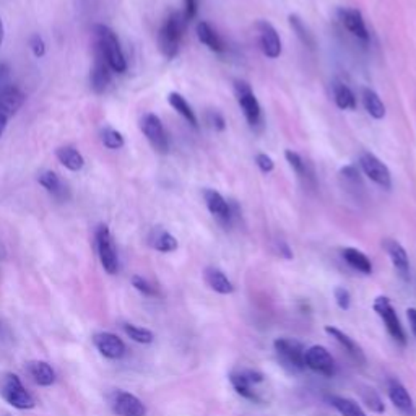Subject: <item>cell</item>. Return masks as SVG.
I'll use <instances>...</instances> for the list:
<instances>
[{
  "label": "cell",
  "mask_w": 416,
  "mask_h": 416,
  "mask_svg": "<svg viewBox=\"0 0 416 416\" xmlns=\"http://www.w3.org/2000/svg\"><path fill=\"white\" fill-rule=\"evenodd\" d=\"M101 142L106 148L109 150H119L124 147V137L119 131H116V128L112 127H104L103 131H101Z\"/></svg>",
  "instance_id": "obj_38"
},
{
  "label": "cell",
  "mask_w": 416,
  "mask_h": 416,
  "mask_svg": "<svg viewBox=\"0 0 416 416\" xmlns=\"http://www.w3.org/2000/svg\"><path fill=\"white\" fill-rule=\"evenodd\" d=\"M359 166H361L363 173L373 181L378 184L379 187L389 190L392 187V176L389 168H387L384 163H382L378 156L369 153V151H364L359 156Z\"/></svg>",
  "instance_id": "obj_11"
},
{
  "label": "cell",
  "mask_w": 416,
  "mask_h": 416,
  "mask_svg": "<svg viewBox=\"0 0 416 416\" xmlns=\"http://www.w3.org/2000/svg\"><path fill=\"white\" fill-rule=\"evenodd\" d=\"M256 163H257V166L261 168L262 173H272L273 168H275L273 160L270 158V156L266 155V153H258L256 156Z\"/></svg>",
  "instance_id": "obj_42"
},
{
  "label": "cell",
  "mask_w": 416,
  "mask_h": 416,
  "mask_svg": "<svg viewBox=\"0 0 416 416\" xmlns=\"http://www.w3.org/2000/svg\"><path fill=\"white\" fill-rule=\"evenodd\" d=\"M205 283L210 286V290L220 295H231L234 291V285L231 283L226 275H224L220 268L207 267L204 272Z\"/></svg>",
  "instance_id": "obj_21"
},
{
  "label": "cell",
  "mask_w": 416,
  "mask_h": 416,
  "mask_svg": "<svg viewBox=\"0 0 416 416\" xmlns=\"http://www.w3.org/2000/svg\"><path fill=\"white\" fill-rule=\"evenodd\" d=\"M387 393H389L390 402L393 403L398 412H402L407 416H413L415 415V403L413 398L410 395L408 390L405 389V385L400 381L397 379H390L389 384H387Z\"/></svg>",
  "instance_id": "obj_17"
},
{
  "label": "cell",
  "mask_w": 416,
  "mask_h": 416,
  "mask_svg": "<svg viewBox=\"0 0 416 416\" xmlns=\"http://www.w3.org/2000/svg\"><path fill=\"white\" fill-rule=\"evenodd\" d=\"M132 285L135 290H138L140 293L145 295V296H155L156 295V290L151 286L147 280L138 277V275H135V277H132Z\"/></svg>",
  "instance_id": "obj_40"
},
{
  "label": "cell",
  "mask_w": 416,
  "mask_h": 416,
  "mask_svg": "<svg viewBox=\"0 0 416 416\" xmlns=\"http://www.w3.org/2000/svg\"><path fill=\"white\" fill-rule=\"evenodd\" d=\"M25 103V94L18 87L9 85L0 89V114L12 117Z\"/></svg>",
  "instance_id": "obj_19"
},
{
  "label": "cell",
  "mask_w": 416,
  "mask_h": 416,
  "mask_svg": "<svg viewBox=\"0 0 416 416\" xmlns=\"http://www.w3.org/2000/svg\"><path fill=\"white\" fill-rule=\"evenodd\" d=\"M359 393H361V400L363 403H366V407L374 413H384L385 412V405L382 402V398L378 392L371 387H359Z\"/></svg>",
  "instance_id": "obj_34"
},
{
  "label": "cell",
  "mask_w": 416,
  "mask_h": 416,
  "mask_svg": "<svg viewBox=\"0 0 416 416\" xmlns=\"http://www.w3.org/2000/svg\"><path fill=\"white\" fill-rule=\"evenodd\" d=\"M55 156H58V160L70 171H80L82 168L85 166V158H83V155L77 148L70 147V145L59 147L55 150Z\"/></svg>",
  "instance_id": "obj_27"
},
{
  "label": "cell",
  "mask_w": 416,
  "mask_h": 416,
  "mask_svg": "<svg viewBox=\"0 0 416 416\" xmlns=\"http://www.w3.org/2000/svg\"><path fill=\"white\" fill-rule=\"evenodd\" d=\"M2 41H4V23L2 20H0V44H2Z\"/></svg>",
  "instance_id": "obj_49"
},
{
  "label": "cell",
  "mask_w": 416,
  "mask_h": 416,
  "mask_svg": "<svg viewBox=\"0 0 416 416\" xmlns=\"http://www.w3.org/2000/svg\"><path fill=\"white\" fill-rule=\"evenodd\" d=\"M148 244L158 252H174L177 249V239L161 226L151 229L148 236Z\"/></svg>",
  "instance_id": "obj_23"
},
{
  "label": "cell",
  "mask_w": 416,
  "mask_h": 416,
  "mask_svg": "<svg viewBox=\"0 0 416 416\" xmlns=\"http://www.w3.org/2000/svg\"><path fill=\"white\" fill-rule=\"evenodd\" d=\"M340 179L343 181V187L358 194L359 189H363L361 179H359V173L355 166H345L340 171Z\"/></svg>",
  "instance_id": "obj_36"
},
{
  "label": "cell",
  "mask_w": 416,
  "mask_h": 416,
  "mask_svg": "<svg viewBox=\"0 0 416 416\" xmlns=\"http://www.w3.org/2000/svg\"><path fill=\"white\" fill-rule=\"evenodd\" d=\"M204 200L207 208L218 221L223 224H229V221H231V208H229L228 202L224 200V197L220 192H217L213 189H205Z\"/></svg>",
  "instance_id": "obj_18"
},
{
  "label": "cell",
  "mask_w": 416,
  "mask_h": 416,
  "mask_svg": "<svg viewBox=\"0 0 416 416\" xmlns=\"http://www.w3.org/2000/svg\"><path fill=\"white\" fill-rule=\"evenodd\" d=\"M285 158H286V161L290 163V166L293 168V170L296 171L297 176H300L301 179H305L306 182H309V181L312 182V181H314L312 173L309 171V168H307V165L305 163V160H302L301 156L296 153V151H293V150H286V151H285Z\"/></svg>",
  "instance_id": "obj_33"
},
{
  "label": "cell",
  "mask_w": 416,
  "mask_h": 416,
  "mask_svg": "<svg viewBox=\"0 0 416 416\" xmlns=\"http://www.w3.org/2000/svg\"><path fill=\"white\" fill-rule=\"evenodd\" d=\"M273 346H275V351H277L280 363H282V366L285 369H288L290 373H301V371L306 369V363H305L306 350L300 341L283 336V339L275 340Z\"/></svg>",
  "instance_id": "obj_4"
},
{
  "label": "cell",
  "mask_w": 416,
  "mask_h": 416,
  "mask_svg": "<svg viewBox=\"0 0 416 416\" xmlns=\"http://www.w3.org/2000/svg\"><path fill=\"white\" fill-rule=\"evenodd\" d=\"M93 343L101 355L109 359H121L126 355V345H124V341L117 335L109 334V332H101V334L94 335Z\"/></svg>",
  "instance_id": "obj_15"
},
{
  "label": "cell",
  "mask_w": 416,
  "mask_h": 416,
  "mask_svg": "<svg viewBox=\"0 0 416 416\" xmlns=\"http://www.w3.org/2000/svg\"><path fill=\"white\" fill-rule=\"evenodd\" d=\"M343 258H345L348 266L358 270V272H361L364 275H369L373 272V263H371L368 256L363 254L361 251L355 249V247H346V249H343Z\"/></svg>",
  "instance_id": "obj_29"
},
{
  "label": "cell",
  "mask_w": 416,
  "mask_h": 416,
  "mask_svg": "<svg viewBox=\"0 0 416 416\" xmlns=\"http://www.w3.org/2000/svg\"><path fill=\"white\" fill-rule=\"evenodd\" d=\"M382 247L385 249L387 256L390 257L392 266H393V268L397 270V273L400 275L405 282H408L410 280V261H408V254H407V251H405V247L395 239H384Z\"/></svg>",
  "instance_id": "obj_16"
},
{
  "label": "cell",
  "mask_w": 416,
  "mask_h": 416,
  "mask_svg": "<svg viewBox=\"0 0 416 416\" xmlns=\"http://www.w3.org/2000/svg\"><path fill=\"white\" fill-rule=\"evenodd\" d=\"M325 332H327L332 339H335L336 341H339L340 345L345 348V350L350 353L353 358L356 359V361H359V363L366 361V358H364V353H363L361 348H359L358 343L353 339H350V336H348L345 332H341L340 329H336V327H332V325H327V327H325Z\"/></svg>",
  "instance_id": "obj_25"
},
{
  "label": "cell",
  "mask_w": 416,
  "mask_h": 416,
  "mask_svg": "<svg viewBox=\"0 0 416 416\" xmlns=\"http://www.w3.org/2000/svg\"><path fill=\"white\" fill-rule=\"evenodd\" d=\"M7 74H9L7 65H0V83H2L5 78H7Z\"/></svg>",
  "instance_id": "obj_48"
},
{
  "label": "cell",
  "mask_w": 416,
  "mask_h": 416,
  "mask_svg": "<svg viewBox=\"0 0 416 416\" xmlns=\"http://www.w3.org/2000/svg\"><path fill=\"white\" fill-rule=\"evenodd\" d=\"M208 122L212 124V127H215L217 131H224V119H223V116L220 114V112L218 111H210L208 112Z\"/></svg>",
  "instance_id": "obj_43"
},
{
  "label": "cell",
  "mask_w": 416,
  "mask_h": 416,
  "mask_svg": "<svg viewBox=\"0 0 416 416\" xmlns=\"http://www.w3.org/2000/svg\"><path fill=\"white\" fill-rule=\"evenodd\" d=\"M257 31L262 53L266 54L268 59L280 58V54H282V41H280L277 30H275L268 21H258Z\"/></svg>",
  "instance_id": "obj_13"
},
{
  "label": "cell",
  "mask_w": 416,
  "mask_h": 416,
  "mask_svg": "<svg viewBox=\"0 0 416 416\" xmlns=\"http://www.w3.org/2000/svg\"><path fill=\"white\" fill-rule=\"evenodd\" d=\"M122 329L126 334L131 336L133 341L137 343H142V345H148V343L153 341L155 335L151 334L148 329H143V327H138V325H133V324H124Z\"/></svg>",
  "instance_id": "obj_37"
},
{
  "label": "cell",
  "mask_w": 416,
  "mask_h": 416,
  "mask_svg": "<svg viewBox=\"0 0 416 416\" xmlns=\"http://www.w3.org/2000/svg\"><path fill=\"white\" fill-rule=\"evenodd\" d=\"M89 83H92V89L97 94L104 93L111 83V67L97 48H94V64L92 75H89Z\"/></svg>",
  "instance_id": "obj_14"
},
{
  "label": "cell",
  "mask_w": 416,
  "mask_h": 416,
  "mask_svg": "<svg viewBox=\"0 0 416 416\" xmlns=\"http://www.w3.org/2000/svg\"><path fill=\"white\" fill-rule=\"evenodd\" d=\"M334 99H335V104L343 111L356 109L355 93H353L350 87H346L345 83L341 82L334 83Z\"/></svg>",
  "instance_id": "obj_30"
},
{
  "label": "cell",
  "mask_w": 416,
  "mask_h": 416,
  "mask_svg": "<svg viewBox=\"0 0 416 416\" xmlns=\"http://www.w3.org/2000/svg\"><path fill=\"white\" fill-rule=\"evenodd\" d=\"M305 363H306V368L312 369L314 373L327 376V378L335 374L334 358H332L327 348L320 345H314L311 348H307L305 355Z\"/></svg>",
  "instance_id": "obj_12"
},
{
  "label": "cell",
  "mask_w": 416,
  "mask_h": 416,
  "mask_svg": "<svg viewBox=\"0 0 416 416\" xmlns=\"http://www.w3.org/2000/svg\"><path fill=\"white\" fill-rule=\"evenodd\" d=\"M168 101H170V104L174 108V111H177L179 114H181L185 121H187L190 126L197 127V116L195 112L190 108V104L185 101V98L182 94H179L176 92H173L168 94Z\"/></svg>",
  "instance_id": "obj_31"
},
{
  "label": "cell",
  "mask_w": 416,
  "mask_h": 416,
  "mask_svg": "<svg viewBox=\"0 0 416 416\" xmlns=\"http://www.w3.org/2000/svg\"><path fill=\"white\" fill-rule=\"evenodd\" d=\"M109 405L117 416H145L143 402L126 390H112L108 395Z\"/></svg>",
  "instance_id": "obj_10"
},
{
  "label": "cell",
  "mask_w": 416,
  "mask_h": 416,
  "mask_svg": "<svg viewBox=\"0 0 416 416\" xmlns=\"http://www.w3.org/2000/svg\"><path fill=\"white\" fill-rule=\"evenodd\" d=\"M197 38L202 44H205L208 49H212L213 53H223L224 50V44L223 39L218 36V33L213 30L210 23L207 21H200L197 25Z\"/></svg>",
  "instance_id": "obj_26"
},
{
  "label": "cell",
  "mask_w": 416,
  "mask_h": 416,
  "mask_svg": "<svg viewBox=\"0 0 416 416\" xmlns=\"http://www.w3.org/2000/svg\"><path fill=\"white\" fill-rule=\"evenodd\" d=\"M184 18L185 21H190L197 15V0H184Z\"/></svg>",
  "instance_id": "obj_44"
},
{
  "label": "cell",
  "mask_w": 416,
  "mask_h": 416,
  "mask_svg": "<svg viewBox=\"0 0 416 416\" xmlns=\"http://www.w3.org/2000/svg\"><path fill=\"white\" fill-rule=\"evenodd\" d=\"M26 371L38 385L49 387L55 382L54 369L44 361H30L26 364Z\"/></svg>",
  "instance_id": "obj_24"
},
{
  "label": "cell",
  "mask_w": 416,
  "mask_h": 416,
  "mask_svg": "<svg viewBox=\"0 0 416 416\" xmlns=\"http://www.w3.org/2000/svg\"><path fill=\"white\" fill-rule=\"evenodd\" d=\"M94 38H97V46L94 48L104 55L111 70L117 72V74H124L127 70V60L116 33L109 26L97 25L94 26Z\"/></svg>",
  "instance_id": "obj_1"
},
{
  "label": "cell",
  "mask_w": 416,
  "mask_h": 416,
  "mask_svg": "<svg viewBox=\"0 0 416 416\" xmlns=\"http://www.w3.org/2000/svg\"><path fill=\"white\" fill-rule=\"evenodd\" d=\"M334 296H335V301L336 305H339L340 309H343V311H348L351 306V295L350 291H348L346 288H341V286H336L335 291H334Z\"/></svg>",
  "instance_id": "obj_39"
},
{
  "label": "cell",
  "mask_w": 416,
  "mask_h": 416,
  "mask_svg": "<svg viewBox=\"0 0 416 416\" xmlns=\"http://www.w3.org/2000/svg\"><path fill=\"white\" fill-rule=\"evenodd\" d=\"M185 18L182 13H171L158 33V46L166 59H174L179 53Z\"/></svg>",
  "instance_id": "obj_2"
},
{
  "label": "cell",
  "mask_w": 416,
  "mask_h": 416,
  "mask_svg": "<svg viewBox=\"0 0 416 416\" xmlns=\"http://www.w3.org/2000/svg\"><path fill=\"white\" fill-rule=\"evenodd\" d=\"M407 317H408V322H410V327H412V332L416 336V309L415 307H410L407 311Z\"/></svg>",
  "instance_id": "obj_45"
},
{
  "label": "cell",
  "mask_w": 416,
  "mask_h": 416,
  "mask_svg": "<svg viewBox=\"0 0 416 416\" xmlns=\"http://www.w3.org/2000/svg\"><path fill=\"white\" fill-rule=\"evenodd\" d=\"M7 122H9V117H5L0 114V137H2V133L5 132V127H7Z\"/></svg>",
  "instance_id": "obj_47"
},
{
  "label": "cell",
  "mask_w": 416,
  "mask_h": 416,
  "mask_svg": "<svg viewBox=\"0 0 416 416\" xmlns=\"http://www.w3.org/2000/svg\"><path fill=\"white\" fill-rule=\"evenodd\" d=\"M361 98H363V104L364 109L368 111V114L374 119H384L385 116V106L382 103V99L379 98V94L371 88H363L361 92Z\"/></svg>",
  "instance_id": "obj_28"
},
{
  "label": "cell",
  "mask_w": 416,
  "mask_h": 416,
  "mask_svg": "<svg viewBox=\"0 0 416 416\" xmlns=\"http://www.w3.org/2000/svg\"><path fill=\"white\" fill-rule=\"evenodd\" d=\"M0 395L7 403L18 410H31L35 408V398L21 384L18 376L12 373H5L0 376Z\"/></svg>",
  "instance_id": "obj_3"
},
{
  "label": "cell",
  "mask_w": 416,
  "mask_h": 416,
  "mask_svg": "<svg viewBox=\"0 0 416 416\" xmlns=\"http://www.w3.org/2000/svg\"><path fill=\"white\" fill-rule=\"evenodd\" d=\"M38 182L58 200L69 199V187L60 181V177L53 171H44L38 176Z\"/></svg>",
  "instance_id": "obj_22"
},
{
  "label": "cell",
  "mask_w": 416,
  "mask_h": 416,
  "mask_svg": "<svg viewBox=\"0 0 416 416\" xmlns=\"http://www.w3.org/2000/svg\"><path fill=\"white\" fill-rule=\"evenodd\" d=\"M340 20L343 26L351 33L353 36H356L361 41H369V33L366 23H364L363 15L356 9H341L340 10Z\"/></svg>",
  "instance_id": "obj_20"
},
{
  "label": "cell",
  "mask_w": 416,
  "mask_h": 416,
  "mask_svg": "<svg viewBox=\"0 0 416 416\" xmlns=\"http://www.w3.org/2000/svg\"><path fill=\"white\" fill-rule=\"evenodd\" d=\"M330 403L341 416H366L363 408L355 400H351V398L334 395L330 397Z\"/></svg>",
  "instance_id": "obj_32"
},
{
  "label": "cell",
  "mask_w": 416,
  "mask_h": 416,
  "mask_svg": "<svg viewBox=\"0 0 416 416\" xmlns=\"http://www.w3.org/2000/svg\"><path fill=\"white\" fill-rule=\"evenodd\" d=\"M140 128H142V132L147 137L151 147L158 151V153H168V150H170V138H168L165 126H163L158 116L151 114V112L143 114L142 119H140Z\"/></svg>",
  "instance_id": "obj_7"
},
{
  "label": "cell",
  "mask_w": 416,
  "mask_h": 416,
  "mask_svg": "<svg viewBox=\"0 0 416 416\" xmlns=\"http://www.w3.org/2000/svg\"><path fill=\"white\" fill-rule=\"evenodd\" d=\"M94 238H97V249L101 266L109 275L117 273V270H119V256H117V249L109 228L106 224H99L97 233H94Z\"/></svg>",
  "instance_id": "obj_6"
},
{
  "label": "cell",
  "mask_w": 416,
  "mask_h": 416,
  "mask_svg": "<svg viewBox=\"0 0 416 416\" xmlns=\"http://www.w3.org/2000/svg\"><path fill=\"white\" fill-rule=\"evenodd\" d=\"M234 94L236 99H238L239 108L243 109V114L246 117V121L251 124L252 127L257 126L261 122V104L256 98L254 92H252L249 83H246L244 80H236L234 82Z\"/></svg>",
  "instance_id": "obj_8"
},
{
  "label": "cell",
  "mask_w": 416,
  "mask_h": 416,
  "mask_svg": "<svg viewBox=\"0 0 416 416\" xmlns=\"http://www.w3.org/2000/svg\"><path fill=\"white\" fill-rule=\"evenodd\" d=\"M374 311L384 322L387 332L395 340L398 345L405 346L407 345V334H405L403 325L400 324V319H398L395 309H393L390 300L387 296H378L374 300Z\"/></svg>",
  "instance_id": "obj_5"
},
{
  "label": "cell",
  "mask_w": 416,
  "mask_h": 416,
  "mask_svg": "<svg viewBox=\"0 0 416 416\" xmlns=\"http://www.w3.org/2000/svg\"><path fill=\"white\" fill-rule=\"evenodd\" d=\"M280 254L285 256L286 258H291V257H293V254H291V251H290L288 244H285L283 241H280Z\"/></svg>",
  "instance_id": "obj_46"
},
{
  "label": "cell",
  "mask_w": 416,
  "mask_h": 416,
  "mask_svg": "<svg viewBox=\"0 0 416 416\" xmlns=\"http://www.w3.org/2000/svg\"><path fill=\"white\" fill-rule=\"evenodd\" d=\"M30 49L35 54V58H44V54H46V43H44V39L39 35H33L30 38Z\"/></svg>",
  "instance_id": "obj_41"
},
{
  "label": "cell",
  "mask_w": 416,
  "mask_h": 416,
  "mask_svg": "<svg viewBox=\"0 0 416 416\" xmlns=\"http://www.w3.org/2000/svg\"><path fill=\"white\" fill-rule=\"evenodd\" d=\"M288 20H290L291 28H293V31L296 33V36L301 39L302 44H305V46H307L309 49H314V46H316V41H314L312 33L307 30L306 25L302 23V20L300 18V16H297V15H290Z\"/></svg>",
  "instance_id": "obj_35"
},
{
  "label": "cell",
  "mask_w": 416,
  "mask_h": 416,
  "mask_svg": "<svg viewBox=\"0 0 416 416\" xmlns=\"http://www.w3.org/2000/svg\"><path fill=\"white\" fill-rule=\"evenodd\" d=\"M229 382H231L233 389L238 392L241 397H244L251 402H261V397H258L256 387L263 382L262 373L252 369L239 371V373H233L229 376Z\"/></svg>",
  "instance_id": "obj_9"
}]
</instances>
